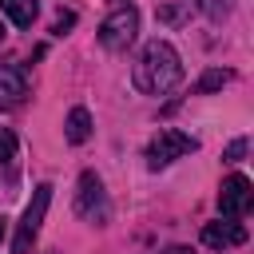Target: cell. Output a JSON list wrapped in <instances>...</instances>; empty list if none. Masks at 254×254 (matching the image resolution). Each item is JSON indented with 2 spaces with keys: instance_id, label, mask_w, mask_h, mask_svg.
<instances>
[{
  "instance_id": "cell-4",
  "label": "cell",
  "mask_w": 254,
  "mask_h": 254,
  "mask_svg": "<svg viewBox=\"0 0 254 254\" xmlns=\"http://www.w3.org/2000/svg\"><path fill=\"white\" fill-rule=\"evenodd\" d=\"M48 202H52V183H40V187L32 190V202H28V210H24V218H20V230H16V242H12L16 254H28V246L36 242L40 222H44V214H48Z\"/></svg>"
},
{
  "instance_id": "cell-13",
  "label": "cell",
  "mask_w": 254,
  "mask_h": 254,
  "mask_svg": "<svg viewBox=\"0 0 254 254\" xmlns=\"http://www.w3.org/2000/svg\"><path fill=\"white\" fill-rule=\"evenodd\" d=\"M16 159V135L12 131H0V167H8Z\"/></svg>"
},
{
  "instance_id": "cell-3",
  "label": "cell",
  "mask_w": 254,
  "mask_h": 254,
  "mask_svg": "<svg viewBox=\"0 0 254 254\" xmlns=\"http://www.w3.org/2000/svg\"><path fill=\"white\" fill-rule=\"evenodd\" d=\"M190 151H198V139H190V135H183V131H175V127H163V131L151 139V147H147V163L159 171V167H167V163H175V159H183V155H190Z\"/></svg>"
},
{
  "instance_id": "cell-9",
  "label": "cell",
  "mask_w": 254,
  "mask_h": 254,
  "mask_svg": "<svg viewBox=\"0 0 254 254\" xmlns=\"http://www.w3.org/2000/svg\"><path fill=\"white\" fill-rule=\"evenodd\" d=\"M64 135H67V143H87L91 139V115H87V107H71L67 111Z\"/></svg>"
},
{
  "instance_id": "cell-14",
  "label": "cell",
  "mask_w": 254,
  "mask_h": 254,
  "mask_svg": "<svg viewBox=\"0 0 254 254\" xmlns=\"http://www.w3.org/2000/svg\"><path fill=\"white\" fill-rule=\"evenodd\" d=\"M67 28H75V12H60V16H56V24H52V32H56V36H64Z\"/></svg>"
},
{
  "instance_id": "cell-12",
  "label": "cell",
  "mask_w": 254,
  "mask_h": 254,
  "mask_svg": "<svg viewBox=\"0 0 254 254\" xmlns=\"http://www.w3.org/2000/svg\"><path fill=\"white\" fill-rule=\"evenodd\" d=\"M230 4L234 0H198V8H202L206 20H226L230 16Z\"/></svg>"
},
{
  "instance_id": "cell-17",
  "label": "cell",
  "mask_w": 254,
  "mask_h": 254,
  "mask_svg": "<svg viewBox=\"0 0 254 254\" xmlns=\"http://www.w3.org/2000/svg\"><path fill=\"white\" fill-rule=\"evenodd\" d=\"M0 242H4V218H0Z\"/></svg>"
},
{
  "instance_id": "cell-7",
  "label": "cell",
  "mask_w": 254,
  "mask_h": 254,
  "mask_svg": "<svg viewBox=\"0 0 254 254\" xmlns=\"http://www.w3.org/2000/svg\"><path fill=\"white\" fill-rule=\"evenodd\" d=\"M202 242L206 246H214V250H226V246H242L246 242V226L242 222H234V218H218V222H206L202 226Z\"/></svg>"
},
{
  "instance_id": "cell-10",
  "label": "cell",
  "mask_w": 254,
  "mask_h": 254,
  "mask_svg": "<svg viewBox=\"0 0 254 254\" xmlns=\"http://www.w3.org/2000/svg\"><path fill=\"white\" fill-rule=\"evenodd\" d=\"M0 8L8 12V20H12L16 28H32V24H36V12H40L36 0H0Z\"/></svg>"
},
{
  "instance_id": "cell-8",
  "label": "cell",
  "mask_w": 254,
  "mask_h": 254,
  "mask_svg": "<svg viewBox=\"0 0 254 254\" xmlns=\"http://www.w3.org/2000/svg\"><path fill=\"white\" fill-rule=\"evenodd\" d=\"M28 95V75L16 64H0V107H16Z\"/></svg>"
},
{
  "instance_id": "cell-6",
  "label": "cell",
  "mask_w": 254,
  "mask_h": 254,
  "mask_svg": "<svg viewBox=\"0 0 254 254\" xmlns=\"http://www.w3.org/2000/svg\"><path fill=\"white\" fill-rule=\"evenodd\" d=\"M254 202V190H250V179L246 175H230L222 179V190H218V210L226 218H242Z\"/></svg>"
},
{
  "instance_id": "cell-18",
  "label": "cell",
  "mask_w": 254,
  "mask_h": 254,
  "mask_svg": "<svg viewBox=\"0 0 254 254\" xmlns=\"http://www.w3.org/2000/svg\"><path fill=\"white\" fill-rule=\"evenodd\" d=\"M0 36H4V24H0Z\"/></svg>"
},
{
  "instance_id": "cell-5",
  "label": "cell",
  "mask_w": 254,
  "mask_h": 254,
  "mask_svg": "<svg viewBox=\"0 0 254 254\" xmlns=\"http://www.w3.org/2000/svg\"><path fill=\"white\" fill-rule=\"evenodd\" d=\"M75 214L79 218H91V222H103L107 218V194H103V179L95 171H83L79 175V190H75Z\"/></svg>"
},
{
  "instance_id": "cell-2",
  "label": "cell",
  "mask_w": 254,
  "mask_h": 254,
  "mask_svg": "<svg viewBox=\"0 0 254 254\" xmlns=\"http://www.w3.org/2000/svg\"><path fill=\"white\" fill-rule=\"evenodd\" d=\"M135 32H139V12H135L131 4H123V8H115V12L99 24V44H103L107 52H123V48L135 40Z\"/></svg>"
},
{
  "instance_id": "cell-15",
  "label": "cell",
  "mask_w": 254,
  "mask_h": 254,
  "mask_svg": "<svg viewBox=\"0 0 254 254\" xmlns=\"http://www.w3.org/2000/svg\"><path fill=\"white\" fill-rule=\"evenodd\" d=\"M242 151H246V139H234V143L226 147V163H238V159H242Z\"/></svg>"
},
{
  "instance_id": "cell-11",
  "label": "cell",
  "mask_w": 254,
  "mask_h": 254,
  "mask_svg": "<svg viewBox=\"0 0 254 254\" xmlns=\"http://www.w3.org/2000/svg\"><path fill=\"white\" fill-rule=\"evenodd\" d=\"M230 79H234V71L210 67V71H206V75H202V79L194 83V91H198V95H206V91H218V87H222V83H230Z\"/></svg>"
},
{
  "instance_id": "cell-1",
  "label": "cell",
  "mask_w": 254,
  "mask_h": 254,
  "mask_svg": "<svg viewBox=\"0 0 254 254\" xmlns=\"http://www.w3.org/2000/svg\"><path fill=\"white\" fill-rule=\"evenodd\" d=\"M135 87L143 95H167L179 79H183V64H179V52L167 44V40H151L139 60H135V71H131Z\"/></svg>"
},
{
  "instance_id": "cell-16",
  "label": "cell",
  "mask_w": 254,
  "mask_h": 254,
  "mask_svg": "<svg viewBox=\"0 0 254 254\" xmlns=\"http://www.w3.org/2000/svg\"><path fill=\"white\" fill-rule=\"evenodd\" d=\"M163 254H194V250H190V246H167Z\"/></svg>"
}]
</instances>
